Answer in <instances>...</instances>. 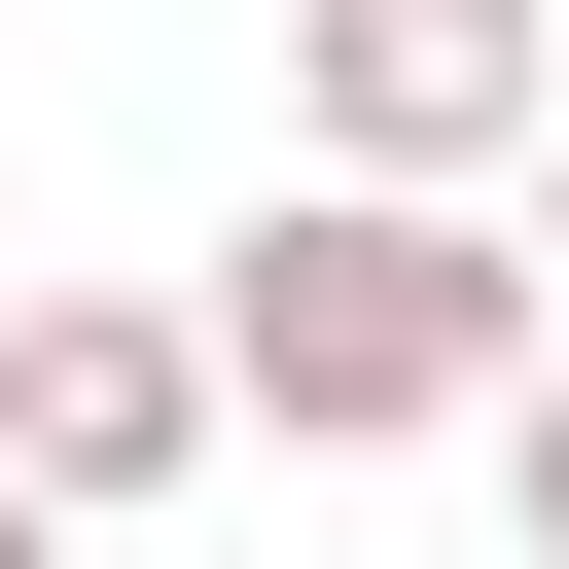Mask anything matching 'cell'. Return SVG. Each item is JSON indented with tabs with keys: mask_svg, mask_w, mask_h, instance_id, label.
I'll list each match as a JSON object with an SVG mask.
<instances>
[{
	"mask_svg": "<svg viewBox=\"0 0 569 569\" xmlns=\"http://www.w3.org/2000/svg\"><path fill=\"white\" fill-rule=\"evenodd\" d=\"M533 356H569V284H533L498 213H427V178H249V249H213V391H249L284 462L533 427Z\"/></svg>",
	"mask_w": 569,
	"mask_h": 569,
	"instance_id": "obj_1",
	"label": "cell"
},
{
	"mask_svg": "<svg viewBox=\"0 0 569 569\" xmlns=\"http://www.w3.org/2000/svg\"><path fill=\"white\" fill-rule=\"evenodd\" d=\"M569 142V0H284V178H427L498 213Z\"/></svg>",
	"mask_w": 569,
	"mask_h": 569,
	"instance_id": "obj_2",
	"label": "cell"
},
{
	"mask_svg": "<svg viewBox=\"0 0 569 569\" xmlns=\"http://www.w3.org/2000/svg\"><path fill=\"white\" fill-rule=\"evenodd\" d=\"M213 427H249V391H213V320H178V284H0V462H36L71 533H142Z\"/></svg>",
	"mask_w": 569,
	"mask_h": 569,
	"instance_id": "obj_3",
	"label": "cell"
},
{
	"mask_svg": "<svg viewBox=\"0 0 569 569\" xmlns=\"http://www.w3.org/2000/svg\"><path fill=\"white\" fill-rule=\"evenodd\" d=\"M498 498H533V569H569V356H533V427H498Z\"/></svg>",
	"mask_w": 569,
	"mask_h": 569,
	"instance_id": "obj_4",
	"label": "cell"
},
{
	"mask_svg": "<svg viewBox=\"0 0 569 569\" xmlns=\"http://www.w3.org/2000/svg\"><path fill=\"white\" fill-rule=\"evenodd\" d=\"M0 569H107V533H71V498H36V462H0Z\"/></svg>",
	"mask_w": 569,
	"mask_h": 569,
	"instance_id": "obj_5",
	"label": "cell"
},
{
	"mask_svg": "<svg viewBox=\"0 0 569 569\" xmlns=\"http://www.w3.org/2000/svg\"><path fill=\"white\" fill-rule=\"evenodd\" d=\"M533 178H569V142H533Z\"/></svg>",
	"mask_w": 569,
	"mask_h": 569,
	"instance_id": "obj_6",
	"label": "cell"
}]
</instances>
